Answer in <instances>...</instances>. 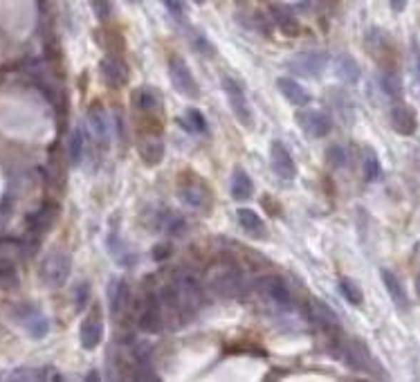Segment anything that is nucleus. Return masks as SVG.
<instances>
[{
  "mask_svg": "<svg viewBox=\"0 0 420 382\" xmlns=\"http://www.w3.org/2000/svg\"><path fill=\"white\" fill-rule=\"evenodd\" d=\"M162 5L167 7V11L171 14L173 19L185 21V16H187V5H185V0H162Z\"/></svg>",
  "mask_w": 420,
  "mask_h": 382,
  "instance_id": "obj_39",
  "label": "nucleus"
},
{
  "mask_svg": "<svg viewBox=\"0 0 420 382\" xmlns=\"http://www.w3.org/2000/svg\"><path fill=\"white\" fill-rule=\"evenodd\" d=\"M178 198L185 207L209 212L212 210V187H209L196 171H183L178 178Z\"/></svg>",
  "mask_w": 420,
  "mask_h": 382,
  "instance_id": "obj_2",
  "label": "nucleus"
},
{
  "mask_svg": "<svg viewBox=\"0 0 420 382\" xmlns=\"http://www.w3.org/2000/svg\"><path fill=\"white\" fill-rule=\"evenodd\" d=\"M339 292H342V297L347 299L351 306H362L364 304V292H362V288L357 286V282H353L351 277H342L339 279Z\"/></svg>",
  "mask_w": 420,
  "mask_h": 382,
  "instance_id": "obj_35",
  "label": "nucleus"
},
{
  "mask_svg": "<svg viewBox=\"0 0 420 382\" xmlns=\"http://www.w3.org/2000/svg\"><path fill=\"white\" fill-rule=\"evenodd\" d=\"M106 249H108V254L115 259V263L117 266H124V268H128V266H133L135 261H138V257H135V252L133 249L119 239V234L117 232H111L108 237H106Z\"/></svg>",
  "mask_w": 420,
  "mask_h": 382,
  "instance_id": "obj_26",
  "label": "nucleus"
},
{
  "mask_svg": "<svg viewBox=\"0 0 420 382\" xmlns=\"http://www.w3.org/2000/svg\"><path fill=\"white\" fill-rule=\"evenodd\" d=\"M99 75L108 88H122L128 83V68L119 56L111 54L99 61Z\"/></svg>",
  "mask_w": 420,
  "mask_h": 382,
  "instance_id": "obj_15",
  "label": "nucleus"
},
{
  "mask_svg": "<svg viewBox=\"0 0 420 382\" xmlns=\"http://www.w3.org/2000/svg\"><path fill=\"white\" fill-rule=\"evenodd\" d=\"M407 3H409V0H389V5H391V9H394L396 14H400V11L407 9Z\"/></svg>",
  "mask_w": 420,
  "mask_h": 382,
  "instance_id": "obj_44",
  "label": "nucleus"
},
{
  "mask_svg": "<svg viewBox=\"0 0 420 382\" xmlns=\"http://www.w3.org/2000/svg\"><path fill=\"white\" fill-rule=\"evenodd\" d=\"M337 351H339V358L347 362V366H351L353 371H362L373 378H386L382 364L373 358V353L362 340H355V337L353 340H344Z\"/></svg>",
  "mask_w": 420,
  "mask_h": 382,
  "instance_id": "obj_3",
  "label": "nucleus"
},
{
  "mask_svg": "<svg viewBox=\"0 0 420 382\" xmlns=\"http://www.w3.org/2000/svg\"><path fill=\"white\" fill-rule=\"evenodd\" d=\"M88 135L97 149L106 151L111 144V120L101 101H93L88 106Z\"/></svg>",
  "mask_w": 420,
  "mask_h": 382,
  "instance_id": "obj_7",
  "label": "nucleus"
},
{
  "mask_svg": "<svg viewBox=\"0 0 420 382\" xmlns=\"http://www.w3.org/2000/svg\"><path fill=\"white\" fill-rule=\"evenodd\" d=\"M178 124L183 126L187 133H191V135H203V133H207V120H205V115L198 110V108H187L183 115L178 117Z\"/></svg>",
  "mask_w": 420,
  "mask_h": 382,
  "instance_id": "obj_33",
  "label": "nucleus"
},
{
  "mask_svg": "<svg viewBox=\"0 0 420 382\" xmlns=\"http://www.w3.org/2000/svg\"><path fill=\"white\" fill-rule=\"evenodd\" d=\"M126 3H130V5H135V3H142V0H126Z\"/></svg>",
  "mask_w": 420,
  "mask_h": 382,
  "instance_id": "obj_47",
  "label": "nucleus"
},
{
  "mask_svg": "<svg viewBox=\"0 0 420 382\" xmlns=\"http://www.w3.org/2000/svg\"><path fill=\"white\" fill-rule=\"evenodd\" d=\"M14 319L34 337V340H41V337L48 335L50 331V321L45 317L34 304H21L14 308Z\"/></svg>",
  "mask_w": 420,
  "mask_h": 382,
  "instance_id": "obj_11",
  "label": "nucleus"
},
{
  "mask_svg": "<svg viewBox=\"0 0 420 382\" xmlns=\"http://www.w3.org/2000/svg\"><path fill=\"white\" fill-rule=\"evenodd\" d=\"M230 191H232V198L234 200H250L254 196V182L250 175L243 169H236L232 173V180H230Z\"/></svg>",
  "mask_w": 420,
  "mask_h": 382,
  "instance_id": "obj_30",
  "label": "nucleus"
},
{
  "mask_svg": "<svg viewBox=\"0 0 420 382\" xmlns=\"http://www.w3.org/2000/svg\"><path fill=\"white\" fill-rule=\"evenodd\" d=\"M326 162L331 169H344L349 162V153L342 144H331L326 149Z\"/></svg>",
  "mask_w": 420,
  "mask_h": 382,
  "instance_id": "obj_38",
  "label": "nucleus"
},
{
  "mask_svg": "<svg viewBox=\"0 0 420 382\" xmlns=\"http://www.w3.org/2000/svg\"><path fill=\"white\" fill-rule=\"evenodd\" d=\"M101 337H103V321L99 317V308H95L83 319V324L79 329V342L86 351H95L101 344Z\"/></svg>",
  "mask_w": 420,
  "mask_h": 382,
  "instance_id": "obj_17",
  "label": "nucleus"
},
{
  "mask_svg": "<svg viewBox=\"0 0 420 382\" xmlns=\"http://www.w3.org/2000/svg\"><path fill=\"white\" fill-rule=\"evenodd\" d=\"M294 122H297V126L302 128L304 133H306L308 138H312V140L326 138V135L333 130V120H331V115L324 113V110L306 108V106H302V110H297Z\"/></svg>",
  "mask_w": 420,
  "mask_h": 382,
  "instance_id": "obj_9",
  "label": "nucleus"
},
{
  "mask_svg": "<svg viewBox=\"0 0 420 382\" xmlns=\"http://www.w3.org/2000/svg\"><path fill=\"white\" fill-rule=\"evenodd\" d=\"M86 155V133L83 128H74L70 133V140H68V160L72 167L81 165V160Z\"/></svg>",
  "mask_w": 420,
  "mask_h": 382,
  "instance_id": "obj_34",
  "label": "nucleus"
},
{
  "mask_svg": "<svg viewBox=\"0 0 420 382\" xmlns=\"http://www.w3.org/2000/svg\"><path fill=\"white\" fill-rule=\"evenodd\" d=\"M169 79L175 91L187 97V99H198L200 97V86L196 77L191 75V70L183 56H171L169 58Z\"/></svg>",
  "mask_w": 420,
  "mask_h": 382,
  "instance_id": "obj_8",
  "label": "nucleus"
},
{
  "mask_svg": "<svg viewBox=\"0 0 420 382\" xmlns=\"http://www.w3.org/2000/svg\"><path fill=\"white\" fill-rule=\"evenodd\" d=\"M171 254V245H158L155 249H153V259L155 261H164Z\"/></svg>",
  "mask_w": 420,
  "mask_h": 382,
  "instance_id": "obj_42",
  "label": "nucleus"
},
{
  "mask_svg": "<svg viewBox=\"0 0 420 382\" xmlns=\"http://www.w3.org/2000/svg\"><path fill=\"white\" fill-rule=\"evenodd\" d=\"M138 326L144 333H160L164 329V315H162L155 292L144 297V304L140 306V313H138Z\"/></svg>",
  "mask_w": 420,
  "mask_h": 382,
  "instance_id": "obj_12",
  "label": "nucleus"
},
{
  "mask_svg": "<svg viewBox=\"0 0 420 382\" xmlns=\"http://www.w3.org/2000/svg\"><path fill=\"white\" fill-rule=\"evenodd\" d=\"M21 259H23V245L19 241L0 239V277H7L16 270Z\"/></svg>",
  "mask_w": 420,
  "mask_h": 382,
  "instance_id": "obj_24",
  "label": "nucleus"
},
{
  "mask_svg": "<svg viewBox=\"0 0 420 382\" xmlns=\"http://www.w3.org/2000/svg\"><path fill=\"white\" fill-rule=\"evenodd\" d=\"M236 220H238V225H241V229L247 234V237L257 239V241L267 239V227L263 223V218L254 210H247V207L236 210Z\"/></svg>",
  "mask_w": 420,
  "mask_h": 382,
  "instance_id": "obj_23",
  "label": "nucleus"
},
{
  "mask_svg": "<svg viewBox=\"0 0 420 382\" xmlns=\"http://www.w3.org/2000/svg\"><path fill=\"white\" fill-rule=\"evenodd\" d=\"M416 70H418V79H420V52H416Z\"/></svg>",
  "mask_w": 420,
  "mask_h": 382,
  "instance_id": "obj_45",
  "label": "nucleus"
},
{
  "mask_svg": "<svg viewBox=\"0 0 420 382\" xmlns=\"http://www.w3.org/2000/svg\"><path fill=\"white\" fill-rule=\"evenodd\" d=\"M389 124L400 135H414L418 128V120H416V110L404 106V104H396L391 110H389Z\"/></svg>",
  "mask_w": 420,
  "mask_h": 382,
  "instance_id": "obj_20",
  "label": "nucleus"
},
{
  "mask_svg": "<svg viewBox=\"0 0 420 382\" xmlns=\"http://www.w3.org/2000/svg\"><path fill=\"white\" fill-rule=\"evenodd\" d=\"M155 297L160 301L162 315H164V326L180 329L200 311L203 288L196 274H191L187 270H178L171 274L169 282L155 292Z\"/></svg>",
  "mask_w": 420,
  "mask_h": 382,
  "instance_id": "obj_1",
  "label": "nucleus"
},
{
  "mask_svg": "<svg viewBox=\"0 0 420 382\" xmlns=\"http://www.w3.org/2000/svg\"><path fill=\"white\" fill-rule=\"evenodd\" d=\"M277 88H279V93L286 97L288 104L297 106V108H302V106H308L310 104V93L306 91V88L299 83L297 79H288V77H279L277 79Z\"/></svg>",
  "mask_w": 420,
  "mask_h": 382,
  "instance_id": "obj_22",
  "label": "nucleus"
},
{
  "mask_svg": "<svg viewBox=\"0 0 420 382\" xmlns=\"http://www.w3.org/2000/svg\"><path fill=\"white\" fill-rule=\"evenodd\" d=\"M187 38L191 43V48L196 50L198 54H203V56H214L216 54L214 43L209 41L203 32H198L196 27H187Z\"/></svg>",
  "mask_w": 420,
  "mask_h": 382,
  "instance_id": "obj_36",
  "label": "nucleus"
},
{
  "mask_svg": "<svg viewBox=\"0 0 420 382\" xmlns=\"http://www.w3.org/2000/svg\"><path fill=\"white\" fill-rule=\"evenodd\" d=\"M270 11H272V19L277 23V27L286 36H297L299 32H302V25H299L294 11H290V7H286V5H275Z\"/></svg>",
  "mask_w": 420,
  "mask_h": 382,
  "instance_id": "obj_28",
  "label": "nucleus"
},
{
  "mask_svg": "<svg viewBox=\"0 0 420 382\" xmlns=\"http://www.w3.org/2000/svg\"><path fill=\"white\" fill-rule=\"evenodd\" d=\"M335 75L344 83L355 86L359 81V77H362V72H359V66H357V61H355L351 54L342 52V54L335 56Z\"/></svg>",
  "mask_w": 420,
  "mask_h": 382,
  "instance_id": "obj_27",
  "label": "nucleus"
},
{
  "mask_svg": "<svg viewBox=\"0 0 420 382\" xmlns=\"http://www.w3.org/2000/svg\"><path fill=\"white\" fill-rule=\"evenodd\" d=\"M153 229L171 234V237H183V234L187 232V220L180 214H173V212H160L158 218H155Z\"/></svg>",
  "mask_w": 420,
  "mask_h": 382,
  "instance_id": "obj_29",
  "label": "nucleus"
},
{
  "mask_svg": "<svg viewBox=\"0 0 420 382\" xmlns=\"http://www.w3.org/2000/svg\"><path fill=\"white\" fill-rule=\"evenodd\" d=\"M108 304L113 317H122L128 306H130V288L124 279H113V284L108 286Z\"/></svg>",
  "mask_w": 420,
  "mask_h": 382,
  "instance_id": "obj_21",
  "label": "nucleus"
},
{
  "mask_svg": "<svg viewBox=\"0 0 420 382\" xmlns=\"http://www.w3.org/2000/svg\"><path fill=\"white\" fill-rule=\"evenodd\" d=\"M380 279H382L384 290H386L389 299L394 301V306L398 308L400 313H409V308H411L409 295H407V290H404V286H402L400 279H398L391 270H386V268L380 270Z\"/></svg>",
  "mask_w": 420,
  "mask_h": 382,
  "instance_id": "obj_18",
  "label": "nucleus"
},
{
  "mask_svg": "<svg viewBox=\"0 0 420 382\" xmlns=\"http://www.w3.org/2000/svg\"><path fill=\"white\" fill-rule=\"evenodd\" d=\"M193 3H196V5H203V3H205V0H193Z\"/></svg>",
  "mask_w": 420,
  "mask_h": 382,
  "instance_id": "obj_48",
  "label": "nucleus"
},
{
  "mask_svg": "<svg viewBox=\"0 0 420 382\" xmlns=\"http://www.w3.org/2000/svg\"><path fill=\"white\" fill-rule=\"evenodd\" d=\"M93 9H95V16L99 21H106L111 16V3L108 0H93Z\"/></svg>",
  "mask_w": 420,
  "mask_h": 382,
  "instance_id": "obj_41",
  "label": "nucleus"
},
{
  "mask_svg": "<svg viewBox=\"0 0 420 382\" xmlns=\"http://www.w3.org/2000/svg\"><path fill=\"white\" fill-rule=\"evenodd\" d=\"M270 167H272V171L281 180H294L297 175L294 160L281 142H272V146H270Z\"/></svg>",
  "mask_w": 420,
  "mask_h": 382,
  "instance_id": "obj_16",
  "label": "nucleus"
},
{
  "mask_svg": "<svg viewBox=\"0 0 420 382\" xmlns=\"http://www.w3.org/2000/svg\"><path fill=\"white\" fill-rule=\"evenodd\" d=\"M54 220H56V205H43L41 210H36L27 218V223H29V229L32 232L43 234L54 225Z\"/></svg>",
  "mask_w": 420,
  "mask_h": 382,
  "instance_id": "obj_31",
  "label": "nucleus"
},
{
  "mask_svg": "<svg viewBox=\"0 0 420 382\" xmlns=\"http://www.w3.org/2000/svg\"><path fill=\"white\" fill-rule=\"evenodd\" d=\"M130 101H133V108L138 113H160V106H162L160 93L151 86H140L138 91H133Z\"/></svg>",
  "mask_w": 420,
  "mask_h": 382,
  "instance_id": "obj_25",
  "label": "nucleus"
},
{
  "mask_svg": "<svg viewBox=\"0 0 420 382\" xmlns=\"http://www.w3.org/2000/svg\"><path fill=\"white\" fill-rule=\"evenodd\" d=\"M138 153L146 167H158L164 160V142L162 135H138Z\"/></svg>",
  "mask_w": 420,
  "mask_h": 382,
  "instance_id": "obj_19",
  "label": "nucleus"
},
{
  "mask_svg": "<svg viewBox=\"0 0 420 382\" xmlns=\"http://www.w3.org/2000/svg\"><path fill=\"white\" fill-rule=\"evenodd\" d=\"M306 313H308V317H310V321L317 329H322V331H326V333H339V317H337V313L333 311L331 306L328 304H324L322 299H310L308 304H306Z\"/></svg>",
  "mask_w": 420,
  "mask_h": 382,
  "instance_id": "obj_13",
  "label": "nucleus"
},
{
  "mask_svg": "<svg viewBox=\"0 0 420 382\" xmlns=\"http://www.w3.org/2000/svg\"><path fill=\"white\" fill-rule=\"evenodd\" d=\"M254 288H257L261 295H265L267 299H272L275 304L283 306V308H288L292 304V295H290V288L288 284L283 282L281 277H261L254 282Z\"/></svg>",
  "mask_w": 420,
  "mask_h": 382,
  "instance_id": "obj_14",
  "label": "nucleus"
},
{
  "mask_svg": "<svg viewBox=\"0 0 420 382\" xmlns=\"http://www.w3.org/2000/svg\"><path fill=\"white\" fill-rule=\"evenodd\" d=\"M362 171H364V180H367V182H376V180H380V175H382V165H380V158L376 155V151H373V149H367V153H364Z\"/></svg>",
  "mask_w": 420,
  "mask_h": 382,
  "instance_id": "obj_37",
  "label": "nucleus"
},
{
  "mask_svg": "<svg viewBox=\"0 0 420 382\" xmlns=\"http://www.w3.org/2000/svg\"><path fill=\"white\" fill-rule=\"evenodd\" d=\"M380 88H382V93H384L389 99L402 101L404 86H402V77L398 75L396 70H382V72H380Z\"/></svg>",
  "mask_w": 420,
  "mask_h": 382,
  "instance_id": "obj_32",
  "label": "nucleus"
},
{
  "mask_svg": "<svg viewBox=\"0 0 420 382\" xmlns=\"http://www.w3.org/2000/svg\"><path fill=\"white\" fill-rule=\"evenodd\" d=\"M209 286H212V290L218 292L220 297H236L243 288V274L236 266L222 263V266H216L209 272Z\"/></svg>",
  "mask_w": 420,
  "mask_h": 382,
  "instance_id": "obj_6",
  "label": "nucleus"
},
{
  "mask_svg": "<svg viewBox=\"0 0 420 382\" xmlns=\"http://www.w3.org/2000/svg\"><path fill=\"white\" fill-rule=\"evenodd\" d=\"M72 272V257L63 249H52L50 254H45L39 274H41V282L48 286V288H61Z\"/></svg>",
  "mask_w": 420,
  "mask_h": 382,
  "instance_id": "obj_4",
  "label": "nucleus"
},
{
  "mask_svg": "<svg viewBox=\"0 0 420 382\" xmlns=\"http://www.w3.org/2000/svg\"><path fill=\"white\" fill-rule=\"evenodd\" d=\"M416 290H418V297H420V274H418V279H416Z\"/></svg>",
  "mask_w": 420,
  "mask_h": 382,
  "instance_id": "obj_46",
  "label": "nucleus"
},
{
  "mask_svg": "<svg viewBox=\"0 0 420 382\" xmlns=\"http://www.w3.org/2000/svg\"><path fill=\"white\" fill-rule=\"evenodd\" d=\"M222 91H225V95H227V104H230L234 117L238 120V124H243L245 128H252L254 126V113L247 104V97L243 93V88L238 86L232 77L225 75L222 77Z\"/></svg>",
  "mask_w": 420,
  "mask_h": 382,
  "instance_id": "obj_10",
  "label": "nucleus"
},
{
  "mask_svg": "<svg viewBox=\"0 0 420 382\" xmlns=\"http://www.w3.org/2000/svg\"><path fill=\"white\" fill-rule=\"evenodd\" d=\"M328 61H331L328 52H324V50H308V52H299V54L290 56L286 61V68L292 72L294 77L314 79L328 68Z\"/></svg>",
  "mask_w": 420,
  "mask_h": 382,
  "instance_id": "obj_5",
  "label": "nucleus"
},
{
  "mask_svg": "<svg viewBox=\"0 0 420 382\" xmlns=\"http://www.w3.org/2000/svg\"><path fill=\"white\" fill-rule=\"evenodd\" d=\"M88 297H90V286L79 284L77 290H74V306H77V311H83V306L88 304Z\"/></svg>",
  "mask_w": 420,
  "mask_h": 382,
  "instance_id": "obj_40",
  "label": "nucleus"
},
{
  "mask_svg": "<svg viewBox=\"0 0 420 382\" xmlns=\"http://www.w3.org/2000/svg\"><path fill=\"white\" fill-rule=\"evenodd\" d=\"M261 202L265 205L270 214H272V216H279V210H281V207H279V205H277L272 198H270V196H263V198H261Z\"/></svg>",
  "mask_w": 420,
  "mask_h": 382,
  "instance_id": "obj_43",
  "label": "nucleus"
}]
</instances>
